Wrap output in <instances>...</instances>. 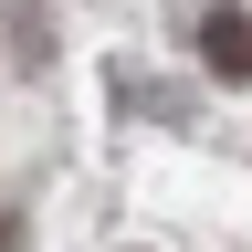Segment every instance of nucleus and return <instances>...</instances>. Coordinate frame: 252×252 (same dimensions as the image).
<instances>
[{"instance_id": "obj_1", "label": "nucleus", "mask_w": 252, "mask_h": 252, "mask_svg": "<svg viewBox=\"0 0 252 252\" xmlns=\"http://www.w3.org/2000/svg\"><path fill=\"white\" fill-rule=\"evenodd\" d=\"M200 63L220 84H252V11H210L200 21Z\"/></svg>"}]
</instances>
